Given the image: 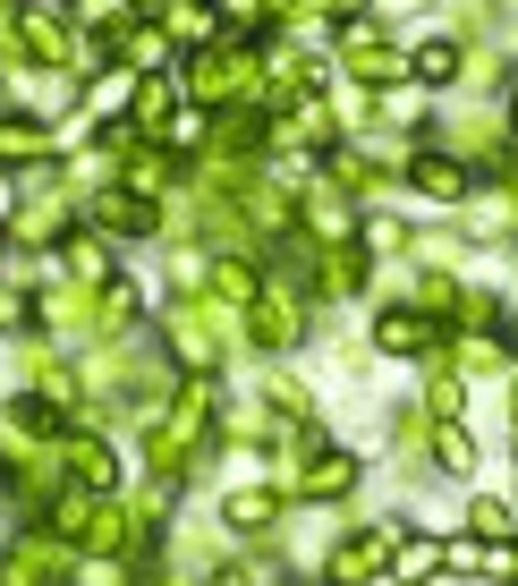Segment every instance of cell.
<instances>
[{
	"mask_svg": "<svg viewBox=\"0 0 518 586\" xmlns=\"http://www.w3.org/2000/svg\"><path fill=\"white\" fill-rule=\"evenodd\" d=\"M433 340V324H417V315H383V349H425Z\"/></svg>",
	"mask_w": 518,
	"mask_h": 586,
	"instance_id": "6da1fadb",
	"label": "cell"
},
{
	"mask_svg": "<svg viewBox=\"0 0 518 586\" xmlns=\"http://www.w3.org/2000/svg\"><path fill=\"white\" fill-rule=\"evenodd\" d=\"M433 561H442V553H433V544H408V553H399V578H425Z\"/></svg>",
	"mask_w": 518,
	"mask_h": 586,
	"instance_id": "7a4b0ae2",
	"label": "cell"
}]
</instances>
